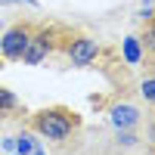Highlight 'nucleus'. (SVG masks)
I'll use <instances>...</instances> for the list:
<instances>
[{
    "mask_svg": "<svg viewBox=\"0 0 155 155\" xmlns=\"http://www.w3.org/2000/svg\"><path fill=\"white\" fill-rule=\"evenodd\" d=\"M143 44H146V47L152 50V53H155V22L149 25V31H146V37H143Z\"/></svg>",
    "mask_w": 155,
    "mask_h": 155,
    "instance_id": "10",
    "label": "nucleus"
},
{
    "mask_svg": "<svg viewBox=\"0 0 155 155\" xmlns=\"http://www.w3.org/2000/svg\"><path fill=\"white\" fill-rule=\"evenodd\" d=\"M37 149V140H31L28 134H22V137H16V152L19 155H31Z\"/></svg>",
    "mask_w": 155,
    "mask_h": 155,
    "instance_id": "7",
    "label": "nucleus"
},
{
    "mask_svg": "<svg viewBox=\"0 0 155 155\" xmlns=\"http://www.w3.org/2000/svg\"><path fill=\"white\" fill-rule=\"evenodd\" d=\"M31 34H34V31L28 28V25H12V28L3 31V37H0V56L9 59V62L22 59L25 47L31 44Z\"/></svg>",
    "mask_w": 155,
    "mask_h": 155,
    "instance_id": "2",
    "label": "nucleus"
},
{
    "mask_svg": "<svg viewBox=\"0 0 155 155\" xmlns=\"http://www.w3.org/2000/svg\"><path fill=\"white\" fill-rule=\"evenodd\" d=\"M112 124L118 127V130H130V127L140 124V109L130 106V102H121V106L112 109Z\"/></svg>",
    "mask_w": 155,
    "mask_h": 155,
    "instance_id": "5",
    "label": "nucleus"
},
{
    "mask_svg": "<svg viewBox=\"0 0 155 155\" xmlns=\"http://www.w3.org/2000/svg\"><path fill=\"white\" fill-rule=\"evenodd\" d=\"M143 3H152V0H143Z\"/></svg>",
    "mask_w": 155,
    "mask_h": 155,
    "instance_id": "13",
    "label": "nucleus"
},
{
    "mask_svg": "<svg viewBox=\"0 0 155 155\" xmlns=\"http://www.w3.org/2000/svg\"><path fill=\"white\" fill-rule=\"evenodd\" d=\"M50 34L47 31H37V34H31V44L25 47V53H22V62L25 65H37V62H41L47 53H50Z\"/></svg>",
    "mask_w": 155,
    "mask_h": 155,
    "instance_id": "4",
    "label": "nucleus"
},
{
    "mask_svg": "<svg viewBox=\"0 0 155 155\" xmlns=\"http://www.w3.org/2000/svg\"><path fill=\"white\" fill-rule=\"evenodd\" d=\"M143 96H146V102H152V106H155V78L143 81Z\"/></svg>",
    "mask_w": 155,
    "mask_h": 155,
    "instance_id": "9",
    "label": "nucleus"
},
{
    "mask_svg": "<svg viewBox=\"0 0 155 155\" xmlns=\"http://www.w3.org/2000/svg\"><path fill=\"white\" fill-rule=\"evenodd\" d=\"M16 155H19V152H16Z\"/></svg>",
    "mask_w": 155,
    "mask_h": 155,
    "instance_id": "14",
    "label": "nucleus"
},
{
    "mask_svg": "<svg viewBox=\"0 0 155 155\" xmlns=\"http://www.w3.org/2000/svg\"><path fill=\"white\" fill-rule=\"evenodd\" d=\"M31 124H34V130L44 140L62 143V140L71 134V127L78 124V118H74V112H65V109H44V112H37L31 118Z\"/></svg>",
    "mask_w": 155,
    "mask_h": 155,
    "instance_id": "1",
    "label": "nucleus"
},
{
    "mask_svg": "<svg viewBox=\"0 0 155 155\" xmlns=\"http://www.w3.org/2000/svg\"><path fill=\"white\" fill-rule=\"evenodd\" d=\"M31 155H44V152H41V146H37V149H34V152H31Z\"/></svg>",
    "mask_w": 155,
    "mask_h": 155,
    "instance_id": "12",
    "label": "nucleus"
},
{
    "mask_svg": "<svg viewBox=\"0 0 155 155\" xmlns=\"http://www.w3.org/2000/svg\"><path fill=\"white\" fill-rule=\"evenodd\" d=\"M0 3H34V0H0Z\"/></svg>",
    "mask_w": 155,
    "mask_h": 155,
    "instance_id": "11",
    "label": "nucleus"
},
{
    "mask_svg": "<svg viewBox=\"0 0 155 155\" xmlns=\"http://www.w3.org/2000/svg\"><path fill=\"white\" fill-rule=\"evenodd\" d=\"M124 59L130 62V65H137V62L143 59V50H140V41H137V37H127V41H124Z\"/></svg>",
    "mask_w": 155,
    "mask_h": 155,
    "instance_id": "6",
    "label": "nucleus"
},
{
    "mask_svg": "<svg viewBox=\"0 0 155 155\" xmlns=\"http://www.w3.org/2000/svg\"><path fill=\"white\" fill-rule=\"evenodd\" d=\"M16 106H19V99L12 96L6 87H0V115H3V112H12Z\"/></svg>",
    "mask_w": 155,
    "mask_h": 155,
    "instance_id": "8",
    "label": "nucleus"
},
{
    "mask_svg": "<svg viewBox=\"0 0 155 155\" xmlns=\"http://www.w3.org/2000/svg\"><path fill=\"white\" fill-rule=\"evenodd\" d=\"M96 53H99V47H96L93 37H78V41L68 44V59H71V65H78V68L90 65V62L96 59Z\"/></svg>",
    "mask_w": 155,
    "mask_h": 155,
    "instance_id": "3",
    "label": "nucleus"
}]
</instances>
